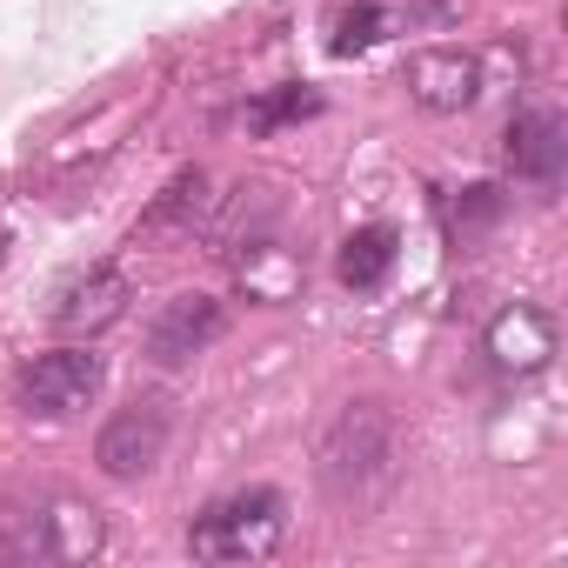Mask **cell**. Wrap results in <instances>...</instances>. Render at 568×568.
<instances>
[{"instance_id": "7c38bea8", "label": "cell", "mask_w": 568, "mask_h": 568, "mask_svg": "<svg viewBox=\"0 0 568 568\" xmlns=\"http://www.w3.org/2000/svg\"><path fill=\"white\" fill-rule=\"evenodd\" d=\"M335 267H342L348 288H382L388 267H395V227H355L342 241V261Z\"/></svg>"}, {"instance_id": "6da1fadb", "label": "cell", "mask_w": 568, "mask_h": 568, "mask_svg": "<svg viewBox=\"0 0 568 568\" xmlns=\"http://www.w3.org/2000/svg\"><path fill=\"white\" fill-rule=\"evenodd\" d=\"M315 475L335 501H368L395 475V415L382 402H348L315 448Z\"/></svg>"}, {"instance_id": "ba28073f", "label": "cell", "mask_w": 568, "mask_h": 568, "mask_svg": "<svg viewBox=\"0 0 568 568\" xmlns=\"http://www.w3.org/2000/svg\"><path fill=\"white\" fill-rule=\"evenodd\" d=\"M408 94H415V108H428V114H462V108H475V94H481V68H475V54H462V48H428V54L408 61Z\"/></svg>"}, {"instance_id": "2e32d148", "label": "cell", "mask_w": 568, "mask_h": 568, "mask_svg": "<svg viewBox=\"0 0 568 568\" xmlns=\"http://www.w3.org/2000/svg\"><path fill=\"white\" fill-rule=\"evenodd\" d=\"M0 261H8V234H0Z\"/></svg>"}, {"instance_id": "5b68a950", "label": "cell", "mask_w": 568, "mask_h": 568, "mask_svg": "<svg viewBox=\"0 0 568 568\" xmlns=\"http://www.w3.org/2000/svg\"><path fill=\"white\" fill-rule=\"evenodd\" d=\"M168 402H154V395H141V402H128V408H114V422L101 428V442H94V462H101V475H114V481H134V475H148L161 455H168Z\"/></svg>"}, {"instance_id": "30bf717a", "label": "cell", "mask_w": 568, "mask_h": 568, "mask_svg": "<svg viewBox=\"0 0 568 568\" xmlns=\"http://www.w3.org/2000/svg\"><path fill=\"white\" fill-rule=\"evenodd\" d=\"M561 154H568V141H561V121L548 108H528V114L508 121V168H515V181L548 194L561 181Z\"/></svg>"}, {"instance_id": "7a4b0ae2", "label": "cell", "mask_w": 568, "mask_h": 568, "mask_svg": "<svg viewBox=\"0 0 568 568\" xmlns=\"http://www.w3.org/2000/svg\"><path fill=\"white\" fill-rule=\"evenodd\" d=\"M281 535H288V501L274 488H241L194 515L187 548L201 561H267L281 548Z\"/></svg>"}, {"instance_id": "9a60e30c", "label": "cell", "mask_w": 568, "mask_h": 568, "mask_svg": "<svg viewBox=\"0 0 568 568\" xmlns=\"http://www.w3.org/2000/svg\"><path fill=\"white\" fill-rule=\"evenodd\" d=\"M501 214V194L495 187H462V201H455V221L462 227H488Z\"/></svg>"}, {"instance_id": "3957f363", "label": "cell", "mask_w": 568, "mask_h": 568, "mask_svg": "<svg viewBox=\"0 0 568 568\" xmlns=\"http://www.w3.org/2000/svg\"><path fill=\"white\" fill-rule=\"evenodd\" d=\"M0 548L14 561H88L101 555V515L74 495H34L0 515Z\"/></svg>"}, {"instance_id": "52a82bcc", "label": "cell", "mask_w": 568, "mask_h": 568, "mask_svg": "<svg viewBox=\"0 0 568 568\" xmlns=\"http://www.w3.org/2000/svg\"><path fill=\"white\" fill-rule=\"evenodd\" d=\"M221 328H227V315H221L214 295H174V302H161V315L148 322V362L181 368V362L207 355V348L221 342Z\"/></svg>"}, {"instance_id": "277c9868", "label": "cell", "mask_w": 568, "mask_h": 568, "mask_svg": "<svg viewBox=\"0 0 568 568\" xmlns=\"http://www.w3.org/2000/svg\"><path fill=\"white\" fill-rule=\"evenodd\" d=\"M101 382H108V362L94 348H48L21 368V408L34 422H68L81 408H94Z\"/></svg>"}, {"instance_id": "5bb4252c", "label": "cell", "mask_w": 568, "mask_h": 568, "mask_svg": "<svg viewBox=\"0 0 568 568\" xmlns=\"http://www.w3.org/2000/svg\"><path fill=\"white\" fill-rule=\"evenodd\" d=\"M308 114H322V94H308V88H281V94H267V101H254V134H274V128H288V121H308Z\"/></svg>"}, {"instance_id": "4fadbf2b", "label": "cell", "mask_w": 568, "mask_h": 568, "mask_svg": "<svg viewBox=\"0 0 568 568\" xmlns=\"http://www.w3.org/2000/svg\"><path fill=\"white\" fill-rule=\"evenodd\" d=\"M382 34H388V14L362 0V8H342V14H335V34H328V48H335V54H362V48H375Z\"/></svg>"}, {"instance_id": "8992f818", "label": "cell", "mask_w": 568, "mask_h": 568, "mask_svg": "<svg viewBox=\"0 0 568 568\" xmlns=\"http://www.w3.org/2000/svg\"><path fill=\"white\" fill-rule=\"evenodd\" d=\"M128 302H134V281L101 261V267H81V274L61 281L54 302H48V322L61 335H101V328H114L128 315Z\"/></svg>"}, {"instance_id": "9c48e42d", "label": "cell", "mask_w": 568, "mask_h": 568, "mask_svg": "<svg viewBox=\"0 0 568 568\" xmlns=\"http://www.w3.org/2000/svg\"><path fill=\"white\" fill-rule=\"evenodd\" d=\"M488 355H495V368H508V375H535V368H548V355H555V322H548L535 302H515V308H501V315L488 322Z\"/></svg>"}, {"instance_id": "8fae6325", "label": "cell", "mask_w": 568, "mask_h": 568, "mask_svg": "<svg viewBox=\"0 0 568 568\" xmlns=\"http://www.w3.org/2000/svg\"><path fill=\"white\" fill-rule=\"evenodd\" d=\"M207 214H214L207 174H201V168H181V174L154 194V207L141 214V227H134V234H194Z\"/></svg>"}]
</instances>
